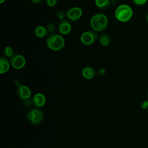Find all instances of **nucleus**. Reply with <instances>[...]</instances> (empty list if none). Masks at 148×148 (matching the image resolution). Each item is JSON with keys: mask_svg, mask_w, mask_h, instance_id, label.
<instances>
[{"mask_svg": "<svg viewBox=\"0 0 148 148\" xmlns=\"http://www.w3.org/2000/svg\"><path fill=\"white\" fill-rule=\"evenodd\" d=\"M46 45L50 50L58 51L64 47L65 40L62 35L53 33L49 35L47 37Z\"/></svg>", "mask_w": 148, "mask_h": 148, "instance_id": "1", "label": "nucleus"}, {"mask_svg": "<svg viewBox=\"0 0 148 148\" xmlns=\"http://www.w3.org/2000/svg\"><path fill=\"white\" fill-rule=\"evenodd\" d=\"M108 24L107 16L103 13H98L94 15L90 20V25L92 29L96 32L105 30Z\"/></svg>", "mask_w": 148, "mask_h": 148, "instance_id": "2", "label": "nucleus"}, {"mask_svg": "<svg viewBox=\"0 0 148 148\" xmlns=\"http://www.w3.org/2000/svg\"><path fill=\"white\" fill-rule=\"evenodd\" d=\"M133 11L132 8L127 4L119 5L115 10L114 16L120 22H127L132 17Z\"/></svg>", "mask_w": 148, "mask_h": 148, "instance_id": "3", "label": "nucleus"}, {"mask_svg": "<svg viewBox=\"0 0 148 148\" xmlns=\"http://www.w3.org/2000/svg\"><path fill=\"white\" fill-rule=\"evenodd\" d=\"M98 39V34L95 31L88 30L84 32L80 36L81 42L87 46L93 44Z\"/></svg>", "mask_w": 148, "mask_h": 148, "instance_id": "4", "label": "nucleus"}, {"mask_svg": "<svg viewBox=\"0 0 148 148\" xmlns=\"http://www.w3.org/2000/svg\"><path fill=\"white\" fill-rule=\"evenodd\" d=\"M10 62L12 66L16 69H22L25 65V59L21 54H15L10 58Z\"/></svg>", "mask_w": 148, "mask_h": 148, "instance_id": "5", "label": "nucleus"}, {"mask_svg": "<svg viewBox=\"0 0 148 148\" xmlns=\"http://www.w3.org/2000/svg\"><path fill=\"white\" fill-rule=\"evenodd\" d=\"M83 14L82 9L79 7H73L69 9L66 12L67 17L71 21H77L82 17Z\"/></svg>", "mask_w": 148, "mask_h": 148, "instance_id": "6", "label": "nucleus"}, {"mask_svg": "<svg viewBox=\"0 0 148 148\" xmlns=\"http://www.w3.org/2000/svg\"><path fill=\"white\" fill-rule=\"evenodd\" d=\"M58 29L60 34L62 35H67L71 31V24L67 20H62L58 23Z\"/></svg>", "mask_w": 148, "mask_h": 148, "instance_id": "7", "label": "nucleus"}, {"mask_svg": "<svg viewBox=\"0 0 148 148\" xmlns=\"http://www.w3.org/2000/svg\"><path fill=\"white\" fill-rule=\"evenodd\" d=\"M28 117L33 124H39L43 119V113L39 110L34 109L28 113Z\"/></svg>", "mask_w": 148, "mask_h": 148, "instance_id": "8", "label": "nucleus"}, {"mask_svg": "<svg viewBox=\"0 0 148 148\" xmlns=\"http://www.w3.org/2000/svg\"><path fill=\"white\" fill-rule=\"evenodd\" d=\"M17 94L21 99H27L31 97V91L27 86L20 85L17 89Z\"/></svg>", "mask_w": 148, "mask_h": 148, "instance_id": "9", "label": "nucleus"}, {"mask_svg": "<svg viewBox=\"0 0 148 148\" xmlns=\"http://www.w3.org/2000/svg\"><path fill=\"white\" fill-rule=\"evenodd\" d=\"M10 62L6 57L0 58V73L3 74L7 72L10 67Z\"/></svg>", "mask_w": 148, "mask_h": 148, "instance_id": "10", "label": "nucleus"}, {"mask_svg": "<svg viewBox=\"0 0 148 148\" xmlns=\"http://www.w3.org/2000/svg\"><path fill=\"white\" fill-rule=\"evenodd\" d=\"M35 35L39 38H45L46 36H48L49 31L47 27L43 25L37 26L34 31Z\"/></svg>", "mask_w": 148, "mask_h": 148, "instance_id": "11", "label": "nucleus"}, {"mask_svg": "<svg viewBox=\"0 0 148 148\" xmlns=\"http://www.w3.org/2000/svg\"><path fill=\"white\" fill-rule=\"evenodd\" d=\"M34 104L38 107L43 106L46 102V98L43 94L41 93H37L36 94L32 99Z\"/></svg>", "mask_w": 148, "mask_h": 148, "instance_id": "12", "label": "nucleus"}, {"mask_svg": "<svg viewBox=\"0 0 148 148\" xmlns=\"http://www.w3.org/2000/svg\"><path fill=\"white\" fill-rule=\"evenodd\" d=\"M83 76L88 80L92 79L95 76V71L91 66H86L84 68L82 71Z\"/></svg>", "mask_w": 148, "mask_h": 148, "instance_id": "13", "label": "nucleus"}, {"mask_svg": "<svg viewBox=\"0 0 148 148\" xmlns=\"http://www.w3.org/2000/svg\"><path fill=\"white\" fill-rule=\"evenodd\" d=\"M95 3L98 8L105 10L109 8L110 1L109 0H95Z\"/></svg>", "mask_w": 148, "mask_h": 148, "instance_id": "14", "label": "nucleus"}, {"mask_svg": "<svg viewBox=\"0 0 148 148\" xmlns=\"http://www.w3.org/2000/svg\"><path fill=\"white\" fill-rule=\"evenodd\" d=\"M99 42L103 46H108L110 42V38L109 35L106 33H102L99 36Z\"/></svg>", "mask_w": 148, "mask_h": 148, "instance_id": "15", "label": "nucleus"}, {"mask_svg": "<svg viewBox=\"0 0 148 148\" xmlns=\"http://www.w3.org/2000/svg\"><path fill=\"white\" fill-rule=\"evenodd\" d=\"M3 54L6 57L11 58L14 54L13 49L10 46H6L3 50Z\"/></svg>", "mask_w": 148, "mask_h": 148, "instance_id": "16", "label": "nucleus"}, {"mask_svg": "<svg viewBox=\"0 0 148 148\" xmlns=\"http://www.w3.org/2000/svg\"><path fill=\"white\" fill-rule=\"evenodd\" d=\"M47 28L49 31V32H50V34H53L56 29V25H55V24L52 22V21H50L49 22L48 24H47Z\"/></svg>", "mask_w": 148, "mask_h": 148, "instance_id": "17", "label": "nucleus"}, {"mask_svg": "<svg viewBox=\"0 0 148 148\" xmlns=\"http://www.w3.org/2000/svg\"><path fill=\"white\" fill-rule=\"evenodd\" d=\"M58 1L59 0H46V3L49 7H54L58 3Z\"/></svg>", "mask_w": 148, "mask_h": 148, "instance_id": "18", "label": "nucleus"}, {"mask_svg": "<svg viewBox=\"0 0 148 148\" xmlns=\"http://www.w3.org/2000/svg\"><path fill=\"white\" fill-rule=\"evenodd\" d=\"M56 15L58 18L61 19L62 20H64V18L65 16V13L62 10H59L56 13Z\"/></svg>", "mask_w": 148, "mask_h": 148, "instance_id": "19", "label": "nucleus"}, {"mask_svg": "<svg viewBox=\"0 0 148 148\" xmlns=\"http://www.w3.org/2000/svg\"><path fill=\"white\" fill-rule=\"evenodd\" d=\"M133 1L136 5H143L146 3L148 0H133Z\"/></svg>", "mask_w": 148, "mask_h": 148, "instance_id": "20", "label": "nucleus"}, {"mask_svg": "<svg viewBox=\"0 0 148 148\" xmlns=\"http://www.w3.org/2000/svg\"><path fill=\"white\" fill-rule=\"evenodd\" d=\"M141 108L146 110H148V101H144L140 104Z\"/></svg>", "mask_w": 148, "mask_h": 148, "instance_id": "21", "label": "nucleus"}, {"mask_svg": "<svg viewBox=\"0 0 148 148\" xmlns=\"http://www.w3.org/2000/svg\"><path fill=\"white\" fill-rule=\"evenodd\" d=\"M31 1L35 4H39L41 3L42 0H31Z\"/></svg>", "mask_w": 148, "mask_h": 148, "instance_id": "22", "label": "nucleus"}, {"mask_svg": "<svg viewBox=\"0 0 148 148\" xmlns=\"http://www.w3.org/2000/svg\"><path fill=\"white\" fill-rule=\"evenodd\" d=\"M146 21H147V23H148V13L147 14V15H146Z\"/></svg>", "mask_w": 148, "mask_h": 148, "instance_id": "23", "label": "nucleus"}, {"mask_svg": "<svg viewBox=\"0 0 148 148\" xmlns=\"http://www.w3.org/2000/svg\"><path fill=\"white\" fill-rule=\"evenodd\" d=\"M6 0H0V3H3Z\"/></svg>", "mask_w": 148, "mask_h": 148, "instance_id": "24", "label": "nucleus"}, {"mask_svg": "<svg viewBox=\"0 0 148 148\" xmlns=\"http://www.w3.org/2000/svg\"><path fill=\"white\" fill-rule=\"evenodd\" d=\"M147 97H148V92H147Z\"/></svg>", "mask_w": 148, "mask_h": 148, "instance_id": "25", "label": "nucleus"}]
</instances>
